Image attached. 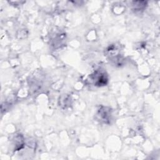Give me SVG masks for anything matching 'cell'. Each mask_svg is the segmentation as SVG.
I'll list each match as a JSON object with an SVG mask.
<instances>
[{
  "label": "cell",
  "instance_id": "cell-1",
  "mask_svg": "<svg viewBox=\"0 0 160 160\" xmlns=\"http://www.w3.org/2000/svg\"><path fill=\"white\" fill-rule=\"evenodd\" d=\"M92 79L94 82V84L98 86H104L108 82V76L105 72L101 71H96L93 75H92Z\"/></svg>",
  "mask_w": 160,
  "mask_h": 160
},
{
  "label": "cell",
  "instance_id": "cell-2",
  "mask_svg": "<svg viewBox=\"0 0 160 160\" xmlns=\"http://www.w3.org/2000/svg\"><path fill=\"white\" fill-rule=\"evenodd\" d=\"M98 116L100 121H103L105 123H107V121H109L111 117V111L110 109H107L106 108H102L98 110Z\"/></svg>",
  "mask_w": 160,
  "mask_h": 160
}]
</instances>
